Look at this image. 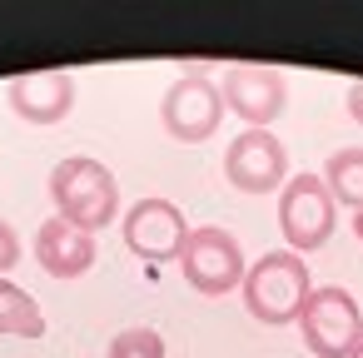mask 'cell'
Returning a JSON list of instances; mask_svg holds the SVG:
<instances>
[{"instance_id":"cell-17","label":"cell","mask_w":363,"mask_h":358,"mask_svg":"<svg viewBox=\"0 0 363 358\" xmlns=\"http://www.w3.org/2000/svg\"><path fill=\"white\" fill-rule=\"evenodd\" d=\"M353 234H358V239H363V209H358V214H353Z\"/></svg>"},{"instance_id":"cell-7","label":"cell","mask_w":363,"mask_h":358,"mask_svg":"<svg viewBox=\"0 0 363 358\" xmlns=\"http://www.w3.org/2000/svg\"><path fill=\"white\" fill-rule=\"evenodd\" d=\"M224 179L239 194H279L289 184V150L269 130H239L224 150Z\"/></svg>"},{"instance_id":"cell-3","label":"cell","mask_w":363,"mask_h":358,"mask_svg":"<svg viewBox=\"0 0 363 358\" xmlns=\"http://www.w3.org/2000/svg\"><path fill=\"white\" fill-rule=\"evenodd\" d=\"M174 264H179L184 284H189L194 293H204V298H224V293H234V289L244 284V274H249L239 239H234L229 229H214V224L189 229V239H184V249H179Z\"/></svg>"},{"instance_id":"cell-1","label":"cell","mask_w":363,"mask_h":358,"mask_svg":"<svg viewBox=\"0 0 363 358\" xmlns=\"http://www.w3.org/2000/svg\"><path fill=\"white\" fill-rule=\"evenodd\" d=\"M244 308L249 318L269 323V328H284V323H298L308 293H313V279H308V259L294 254V249H269L264 259L249 264L244 284Z\"/></svg>"},{"instance_id":"cell-6","label":"cell","mask_w":363,"mask_h":358,"mask_svg":"<svg viewBox=\"0 0 363 358\" xmlns=\"http://www.w3.org/2000/svg\"><path fill=\"white\" fill-rule=\"evenodd\" d=\"M160 120H164L169 140L204 145V140H214V130L224 120V95H219V85H209V75H179L160 100Z\"/></svg>"},{"instance_id":"cell-18","label":"cell","mask_w":363,"mask_h":358,"mask_svg":"<svg viewBox=\"0 0 363 358\" xmlns=\"http://www.w3.org/2000/svg\"><path fill=\"white\" fill-rule=\"evenodd\" d=\"M348 358H363V338H358V343H353V353H348Z\"/></svg>"},{"instance_id":"cell-16","label":"cell","mask_w":363,"mask_h":358,"mask_svg":"<svg viewBox=\"0 0 363 358\" xmlns=\"http://www.w3.org/2000/svg\"><path fill=\"white\" fill-rule=\"evenodd\" d=\"M348 120L363 130V80H353V85H348Z\"/></svg>"},{"instance_id":"cell-13","label":"cell","mask_w":363,"mask_h":358,"mask_svg":"<svg viewBox=\"0 0 363 358\" xmlns=\"http://www.w3.org/2000/svg\"><path fill=\"white\" fill-rule=\"evenodd\" d=\"M40 333H45L40 303L21 284L0 279V338H40Z\"/></svg>"},{"instance_id":"cell-14","label":"cell","mask_w":363,"mask_h":358,"mask_svg":"<svg viewBox=\"0 0 363 358\" xmlns=\"http://www.w3.org/2000/svg\"><path fill=\"white\" fill-rule=\"evenodd\" d=\"M110 358H164V338L155 328H120L110 338Z\"/></svg>"},{"instance_id":"cell-5","label":"cell","mask_w":363,"mask_h":358,"mask_svg":"<svg viewBox=\"0 0 363 358\" xmlns=\"http://www.w3.org/2000/svg\"><path fill=\"white\" fill-rule=\"evenodd\" d=\"M333 199H328V189H323V179L318 174H294L284 189H279V229H284V239H289V249L294 254H313V249H323L328 239H333Z\"/></svg>"},{"instance_id":"cell-15","label":"cell","mask_w":363,"mask_h":358,"mask_svg":"<svg viewBox=\"0 0 363 358\" xmlns=\"http://www.w3.org/2000/svg\"><path fill=\"white\" fill-rule=\"evenodd\" d=\"M16 264H21V234H16L6 219H0V279H6Z\"/></svg>"},{"instance_id":"cell-10","label":"cell","mask_w":363,"mask_h":358,"mask_svg":"<svg viewBox=\"0 0 363 358\" xmlns=\"http://www.w3.org/2000/svg\"><path fill=\"white\" fill-rule=\"evenodd\" d=\"M11 110L26 125H60L75 110V75L70 70H35V75H16L6 90Z\"/></svg>"},{"instance_id":"cell-11","label":"cell","mask_w":363,"mask_h":358,"mask_svg":"<svg viewBox=\"0 0 363 358\" xmlns=\"http://www.w3.org/2000/svg\"><path fill=\"white\" fill-rule=\"evenodd\" d=\"M35 259H40V269H45L50 279H80V274L95 269L100 249H95V234L65 224V219L55 214V219H45L40 234H35Z\"/></svg>"},{"instance_id":"cell-8","label":"cell","mask_w":363,"mask_h":358,"mask_svg":"<svg viewBox=\"0 0 363 358\" xmlns=\"http://www.w3.org/2000/svg\"><path fill=\"white\" fill-rule=\"evenodd\" d=\"M120 229H125L130 254H135V259H155V264L179 259V249H184V239H189L184 209H179L174 199H160V194L130 204L125 219H120Z\"/></svg>"},{"instance_id":"cell-12","label":"cell","mask_w":363,"mask_h":358,"mask_svg":"<svg viewBox=\"0 0 363 358\" xmlns=\"http://www.w3.org/2000/svg\"><path fill=\"white\" fill-rule=\"evenodd\" d=\"M323 189H328V199L333 204H343V209H363V145H348V150H333L328 155V164H323Z\"/></svg>"},{"instance_id":"cell-4","label":"cell","mask_w":363,"mask_h":358,"mask_svg":"<svg viewBox=\"0 0 363 358\" xmlns=\"http://www.w3.org/2000/svg\"><path fill=\"white\" fill-rule=\"evenodd\" d=\"M298 333L313 358H348L353 343L363 338V308L343 284H323L308 293V303L298 313Z\"/></svg>"},{"instance_id":"cell-9","label":"cell","mask_w":363,"mask_h":358,"mask_svg":"<svg viewBox=\"0 0 363 358\" xmlns=\"http://www.w3.org/2000/svg\"><path fill=\"white\" fill-rule=\"evenodd\" d=\"M219 95H224V110L244 120V130H269L289 105V85L274 65H229Z\"/></svg>"},{"instance_id":"cell-2","label":"cell","mask_w":363,"mask_h":358,"mask_svg":"<svg viewBox=\"0 0 363 358\" xmlns=\"http://www.w3.org/2000/svg\"><path fill=\"white\" fill-rule=\"evenodd\" d=\"M50 199H55V214L85 234L120 219V179L110 164H100L90 155H70L50 169Z\"/></svg>"}]
</instances>
